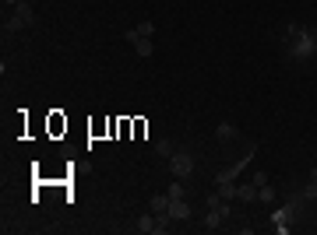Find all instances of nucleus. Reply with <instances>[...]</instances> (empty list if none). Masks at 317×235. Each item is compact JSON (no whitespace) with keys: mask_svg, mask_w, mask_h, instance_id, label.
<instances>
[{"mask_svg":"<svg viewBox=\"0 0 317 235\" xmlns=\"http://www.w3.org/2000/svg\"><path fill=\"white\" fill-rule=\"evenodd\" d=\"M282 46H285V57L303 63V60L317 57V32L303 29V25H289L282 35Z\"/></svg>","mask_w":317,"mask_h":235,"instance_id":"obj_1","label":"nucleus"},{"mask_svg":"<svg viewBox=\"0 0 317 235\" xmlns=\"http://www.w3.org/2000/svg\"><path fill=\"white\" fill-rule=\"evenodd\" d=\"M29 25H35V11H32L29 0H18L14 4V18L7 21V32H21V29H29Z\"/></svg>","mask_w":317,"mask_h":235,"instance_id":"obj_2","label":"nucleus"},{"mask_svg":"<svg viewBox=\"0 0 317 235\" xmlns=\"http://www.w3.org/2000/svg\"><path fill=\"white\" fill-rule=\"evenodd\" d=\"M169 169H173V179H187L194 172V154H190L187 147H176L173 158H169Z\"/></svg>","mask_w":317,"mask_h":235,"instance_id":"obj_3","label":"nucleus"},{"mask_svg":"<svg viewBox=\"0 0 317 235\" xmlns=\"http://www.w3.org/2000/svg\"><path fill=\"white\" fill-rule=\"evenodd\" d=\"M251 162H254V147L247 151V154H243V158H240V162H236V165H229V169H222L219 176H215V182H236V176H240V172H243V169H247Z\"/></svg>","mask_w":317,"mask_h":235,"instance_id":"obj_4","label":"nucleus"},{"mask_svg":"<svg viewBox=\"0 0 317 235\" xmlns=\"http://www.w3.org/2000/svg\"><path fill=\"white\" fill-rule=\"evenodd\" d=\"M134 232H141V235H155V232H158V218H155V211H145V214L134 221Z\"/></svg>","mask_w":317,"mask_h":235,"instance_id":"obj_5","label":"nucleus"},{"mask_svg":"<svg viewBox=\"0 0 317 235\" xmlns=\"http://www.w3.org/2000/svg\"><path fill=\"white\" fill-rule=\"evenodd\" d=\"M190 214H194V207L180 197V200H169V218L173 221H190Z\"/></svg>","mask_w":317,"mask_h":235,"instance_id":"obj_6","label":"nucleus"},{"mask_svg":"<svg viewBox=\"0 0 317 235\" xmlns=\"http://www.w3.org/2000/svg\"><path fill=\"white\" fill-rule=\"evenodd\" d=\"M236 200H243V204H254V200H261V186H254V182H243V186H236Z\"/></svg>","mask_w":317,"mask_h":235,"instance_id":"obj_7","label":"nucleus"},{"mask_svg":"<svg viewBox=\"0 0 317 235\" xmlns=\"http://www.w3.org/2000/svg\"><path fill=\"white\" fill-rule=\"evenodd\" d=\"M130 46H134V57H152V53H155V46H152V39H134V42H130Z\"/></svg>","mask_w":317,"mask_h":235,"instance_id":"obj_8","label":"nucleus"},{"mask_svg":"<svg viewBox=\"0 0 317 235\" xmlns=\"http://www.w3.org/2000/svg\"><path fill=\"white\" fill-rule=\"evenodd\" d=\"M148 211H155V214L169 211V193H155V197H148Z\"/></svg>","mask_w":317,"mask_h":235,"instance_id":"obj_9","label":"nucleus"},{"mask_svg":"<svg viewBox=\"0 0 317 235\" xmlns=\"http://www.w3.org/2000/svg\"><path fill=\"white\" fill-rule=\"evenodd\" d=\"M215 137H219V141H233V137H236V126H233V123H219V126H215Z\"/></svg>","mask_w":317,"mask_h":235,"instance_id":"obj_10","label":"nucleus"},{"mask_svg":"<svg viewBox=\"0 0 317 235\" xmlns=\"http://www.w3.org/2000/svg\"><path fill=\"white\" fill-rule=\"evenodd\" d=\"M215 190H219L222 200H233L236 197V182H215Z\"/></svg>","mask_w":317,"mask_h":235,"instance_id":"obj_11","label":"nucleus"},{"mask_svg":"<svg viewBox=\"0 0 317 235\" xmlns=\"http://www.w3.org/2000/svg\"><path fill=\"white\" fill-rule=\"evenodd\" d=\"M155 151L162 154V158H173V151H176V147H173V141H169V137H162V141H155Z\"/></svg>","mask_w":317,"mask_h":235,"instance_id":"obj_12","label":"nucleus"},{"mask_svg":"<svg viewBox=\"0 0 317 235\" xmlns=\"http://www.w3.org/2000/svg\"><path fill=\"white\" fill-rule=\"evenodd\" d=\"M166 193H169V200H180V197H187V193H184V182H180V179H173Z\"/></svg>","mask_w":317,"mask_h":235,"instance_id":"obj_13","label":"nucleus"},{"mask_svg":"<svg viewBox=\"0 0 317 235\" xmlns=\"http://www.w3.org/2000/svg\"><path fill=\"white\" fill-rule=\"evenodd\" d=\"M275 197H279V193H275V186H271V182H264V186H261V204H271Z\"/></svg>","mask_w":317,"mask_h":235,"instance_id":"obj_14","label":"nucleus"},{"mask_svg":"<svg viewBox=\"0 0 317 235\" xmlns=\"http://www.w3.org/2000/svg\"><path fill=\"white\" fill-rule=\"evenodd\" d=\"M222 204H225V200H222V197H219V190L205 197V207H208V211H215V207H222Z\"/></svg>","mask_w":317,"mask_h":235,"instance_id":"obj_15","label":"nucleus"},{"mask_svg":"<svg viewBox=\"0 0 317 235\" xmlns=\"http://www.w3.org/2000/svg\"><path fill=\"white\" fill-rule=\"evenodd\" d=\"M314 197H317V182H307L303 193H300V200H314Z\"/></svg>","mask_w":317,"mask_h":235,"instance_id":"obj_16","label":"nucleus"},{"mask_svg":"<svg viewBox=\"0 0 317 235\" xmlns=\"http://www.w3.org/2000/svg\"><path fill=\"white\" fill-rule=\"evenodd\" d=\"M251 182H254V186H264V182H271V179H268V172H264V169H257Z\"/></svg>","mask_w":317,"mask_h":235,"instance_id":"obj_17","label":"nucleus"},{"mask_svg":"<svg viewBox=\"0 0 317 235\" xmlns=\"http://www.w3.org/2000/svg\"><path fill=\"white\" fill-rule=\"evenodd\" d=\"M310 182H317V169H314V172H310Z\"/></svg>","mask_w":317,"mask_h":235,"instance_id":"obj_18","label":"nucleus"},{"mask_svg":"<svg viewBox=\"0 0 317 235\" xmlns=\"http://www.w3.org/2000/svg\"><path fill=\"white\" fill-rule=\"evenodd\" d=\"M7 4H18V0H7Z\"/></svg>","mask_w":317,"mask_h":235,"instance_id":"obj_19","label":"nucleus"}]
</instances>
